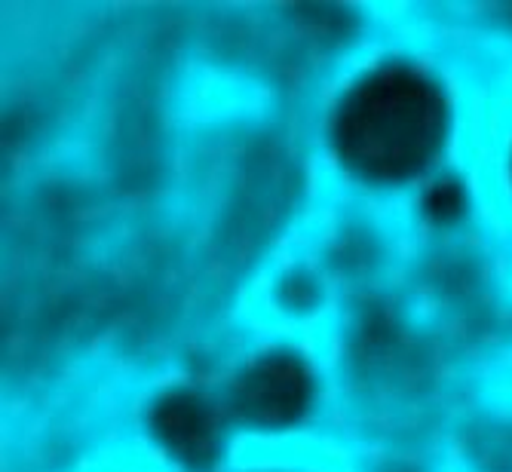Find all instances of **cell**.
Instances as JSON below:
<instances>
[{
	"mask_svg": "<svg viewBox=\"0 0 512 472\" xmlns=\"http://www.w3.org/2000/svg\"><path fill=\"white\" fill-rule=\"evenodd\" d=\"M163 427H166V436L188 454L206 451L212 445V420L191 399H181L172 408H166Z\"/></svg>",
	"mask_w": 512,
	"mask_h": 472,
	"instance_id": "cell-3",
	"label": "cell"
},
{
	"mask_svg": "<svg viewBox=\"0 0 512 472\" xmlns=\"http://www.w3.org/2000/svg\"><path fill=\"white\" fill-rule=\"evenodd\" d=\"M445 99L414 68H384L350 89L335 120L338 151L371 181H402L421 172L442 145Z\"/></svg>",
	"mask_w": 512,
	"mask_h": 472,
	"instance_id": "cell-1",
	"label": "cell"
},
{
	"mask_svg": "<svg viewBox=\"0 0 512 472\" xmlns=\"http://www.w3.org/2000/svg\"><path fill=\"white\" fill-rule=\"evenodd\" d=\"M307 399V377L289 359H270L255 365L243 381V405L261 420H289Z\"/></svg>",
	"mask_w": 512,
	"mask_h": 472,
	"instance_id": "cell-2",
	"label": "cell"
}]
</instances>
